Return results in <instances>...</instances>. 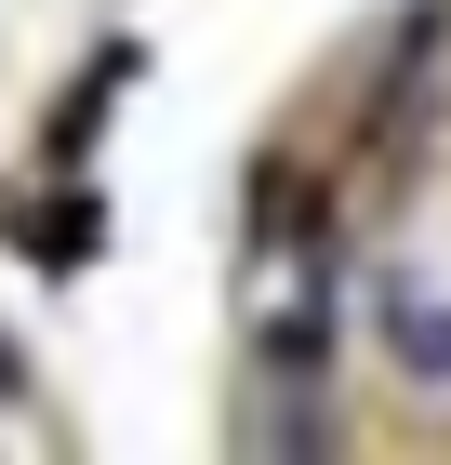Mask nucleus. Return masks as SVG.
<instances>
[{"instance_id":"1","label":"nucleus","mask_w":451,"mask_h":465,"mask_svg":"<svg viewBox=\"0 0 451 465\" xmlns=\"http://www.w3.org/2000/svg\"><path fill=\"white\" fill-rule=\"evenodd\" d=\"M385 346L425 359V372H451V306H438L425 280H398V292H385Z\"/></svg>"}]
</instances>
